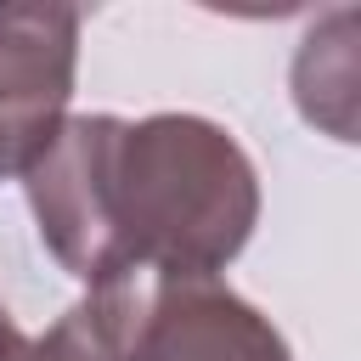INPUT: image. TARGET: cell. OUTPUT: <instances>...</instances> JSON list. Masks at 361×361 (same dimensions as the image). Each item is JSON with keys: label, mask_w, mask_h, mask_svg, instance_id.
Wrapping results in <instances>:
<instances>
[{"label": "cell", "mask_w": 361, "mask_h": 361, "mask_svg": "<svg viewBox=\"0 0 361 361\" xmlns=\"http://www.w3.org/2000/svg\"><path fill=\"white\" fill-rule=\"evenodd\" d=\"M293 102L310 124L355 141V11H327L293 56Z\"/></svg>", "instance_id": "cell-4"}, {"label": "cell", "mask_w": 361, "mask_h": 361, "mask_svg": "<svg viewBox=\"0 0 361 361\" xmlns=\"http://www.w3.org/2000/svg\"><path fill=\"white\" fill-rule=\"evenodd\" d=\"M45 248L79 282L118 271L214 276L259 220V175L197 113H79L23 175Z\"/></svg>", "instance_id": "cell-1"}, {"label": "cell", "mask_w": 361, "mask_h": 361, "mask_svg": "<svg viewBox=\"0 0 361 361\" xmlns=\"http://www.w3.org/2000/svg\"><path fill=\"white\" fill-rule=\"evenodd\" d=\"M0 361H39V344L11 322V310L0 305Z\"/></svg>", "instance_id": "cell-5"}, {"label": "cell", "mask_w": 361, "mask_h": 361, "mask_svg": "<svg viewBox=\"0 0 361 361\" xmlns=\"http://www.w3.org/2000/svg\"><path fill=\"white\" fill-rule=\"evenodd\" d=\"M79 68V11L45 0L0 6V180L28 164L68 124Z\"/></svg>", "instance_id": "cell-3"}, {"label": "cell", "mask_w": 361, "mask_h": 361, "mask_svg": "<svg viewBox=\"0 0 361 361\" xmlns=\"http://www.w3.org/2000/svg\"><path fill=\"white\" fill-rule=\"evenodd\" d=\"M51 361H293L288 338L220 276L118 271L39 338Z\"/></svg>", "instance_id": "cell-2"}]
</instances>
